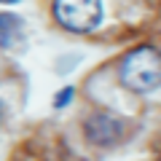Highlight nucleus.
Here are the masks:
<instances>
[{"label": "nucleus", "mask_w": 161, "mask_h": 161, "mask_svg": "<svg viewBox=\"0 0 161 161\" xmlns=\"http://www.w3.org/2000/svg\"><path fill=\"white\" fill-rule=\"evenodd\" d=\"M70 99H73V89L67 86V89H62V94H57V97H54V105H57V108H64Z\"/></svg>", "instance_id": "5"}, {"label": "nucleus", "mask_w": 161, "mask_h": 161, "mask_svg": "<svg viewBox=\"0 0 161 161\" xmlns=\"http://www.w3.org/2000/svg\"><path fill=\"white\" fill-rule=\"evenodd\" d=\"M54 19L70 32H92L102 22V0H54Z\"/></svg>", "instance_id": "2"}, {"label": "nucleus", "mask_w": 161, "mask_h": 161, "mask_svg": "<svg viewBox=\"0 0 161 161\" xmlns=\"http://www.w3.org/2000/svg\"><path fill=\"white\" fill-rule=\"evenodd\" d=\"M0 3H19V0H0Z\"/></svg>", "instance_id": "7"}, {"label": "nucleus", "mask_w": 161, "mask_h": 161, "mask_svg": "<svg viewBox=\"0 0 161 161\" xmlns=\"http://www.w3.org/2000/svg\"><path fill=\"white\" fill-rule=\"evenodd\" d=\"M121 83L134 94H150L161 86V51L156 46H137L121 59Z\"/></svg>", "instance_id": "1"}, {"label": "nucleus", "mask_w": 161, "mask_h": 161, "mask_svg": "<svg viewBox=\"0 0 161 161\" xmlns=\"http://www.w3.org/2000/svg\"><path fill=\"white\" fill-rule=\"evenodd\" d=\"M24 32V22L16 16V14H0V46L11 48L22 40Z\"/></svg>", "instance_id": "4"}, {"label": "nucleus", "mask_w": 161, "mask_h": 161, "mask_svg": "<svg viewBox=\"0 0 161 161\" xmlns=\"http://www.w3.org/2000/svg\"><path fill=\"white\" fill-rule=\"evenodd\" d=\"M0 124H3V102H0Z\"/></svg>", "instance_id": "6"}, {"label": "nucleus", "mask_w": 161, "mask_h": 161, "mask_svg": "<svg viewBox=\"0 0 161 161\" xmlns=\"http://www.w3.org/2000/svg\"><path fill=\"white\" fill-rule=\"evenodd\" d=\"M86 137L94 145H113L121 137V121L108 113H97L86 121Z\"/></svg>", "instance_id": "3"}]
</instances>
